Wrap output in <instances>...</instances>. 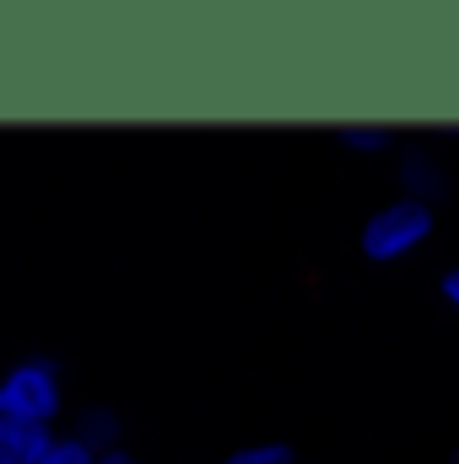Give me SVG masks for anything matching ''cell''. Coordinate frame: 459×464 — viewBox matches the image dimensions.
I'll return each mask as SVG.
<instances>
[{
	"mask_svg": "<svg viewBox=\"0 0 459 464\" xmlns=\"http://www.w3.org/2000/svg\"><path fill=\"white\" fill-rule=\"evenodd\" d=\"M433 232H438V206H422V200H411V195H395V200H384V206L362 222L356 248H362L367 265H400V259H411L416 248H427Z\"/></svg>",
	"mask_w": 459,
	"mask_h": 464,
	"instance_id": "obj_1",
	"label": "cell"
},
{
	"mask_svg": "<svg viewBox=\"0 0 459 464\" xmlns=\"http://www.w3.org/2000/svg\"><path fill=\"white\" fill-rule=\"evenodd\" d=\"M0 411L33 427H54L65 411V372L54 356H22L0 372Z\"/></svg>",
	"mask_w": 459,
	"mask_h": 464,
	"instance_id": "obj_2",
	"label": "cell"
},
{
	"mask_svg": "<svg viewBox=\"0 0 459 464\" xmlns=\"http://www.w3.org/2000/svg\"><path fill=\"white\" fill-rule=\"evenodd\" d=\"M395 179H400V195L422 200V206H438L444 189H449V173H444V157L433 146H400L395 151Z\"/></svg>",
	"mask_w": 459,
	"mask_h": 464,
	"instance_id": "obj_3",
	"label": "cell"
},
{
	"mask_svg": "<svg viewBox=\"0 0 459 464\" xmlns=\"http://www.w3.org/2000/svg\"><path fill=\"white\" fill-rule=\"evenodd\" d=\"M76 443H87L98 459L103 454H114V449H124V416H119L114 405H82L76 416H71V427H65Z\"/></svg>",
	"mask_w": 459,
	"mask_h": 464,
	"instance_id": "obj_4",
	"label": "cell"
},
{
	"mask_svg": "<svg viewBox=\"0 0 459 464\" xmlns=\"http://www.w3.org/2000/svg\"><path fill=\"white\" fill-rule=\"evenodd\" d=\"M54 438H60L54 427H33V421H16L0 411V464H38Z\"/></svg>",
	"mask_w": 459,
	"mask_h": 464,
	"instance_id": "obj_5",
	"label": "cell"
},
{
	"mask_svg": "<svg viewBox=\"0 0 459 464\" xmlns=\"http://www.w3.org/2000/svg\"><path fill=\"white\" fill-rule=\"evenodd\" d=\"M336 146L356 151V157H395L400 151V135L389 124H336Z\"/></svg>",
	"mask_w": 459,
	"mask_h": 464,
	"instance_id": "obj_6",
	"label": "cell"
},
{
	"mask_svg": "<svg viewBox=\"0 0 459 464\" xmlns=\"http://www.w3.org/2000/svg\"><path fill=\"white\" fill-rule=\"evenodd\" d=\"M217 464H298V449L287 438H259V443H243V449L222 454Z\"/></svg>",
	"mask_w": 459,
	"mask_h": 464,
	"instance_id": "obj_7",
	"label": "cell"
},
{
	"mask_svg": "<svg viewBox=\"0 0 459 464\" xmlns=\"http://www.w3.org/2000/svg\"><path fill=\"white\" fill-rule=\"evenodd\" d=\"M38 464H98V454H93L87 443H76L71 432H60V438L49 443V454H44Z\"/></svg>",
	"mask_w": 459,
	"mask_h": 464,
	"instance_id": "obj_8",
	"label": "cell"
},
{
	"mask_svg": "<svg viewBox=\"0 0 459 464\" xmlns=\"http://www.w3.org/2000/svg\"><path fill=\"white\" fill-rule=\"evenodd\" d=\"M438 297H444L449 314H459V265H449V270L438 276Z\"/></svg>",
	"mask_w": 459,
	"mask_h": 464,
	"instance_id": "obj_9",
	"label": "cell"
},
{
	"mask_svg": "<svg viewBox=\"0 0 459 464\" xmlns=\"http://www.w3.org/2000/svg\"><path fill=\"white\" fill-rule=\"evenodd\" d=\"M98 464H146V459H135L130 449H114V454H103V459H98Z\"/></svg>",
	"mask_w": 459,
	"mask_h": 464,
	"instance_id": "obj_10",
	"label": "cell"
},
{
	"mask_svg": "<svg viewBox=\"0 0 459 464\" xmlns=\"http://www.w3.org/2000/svg\"><path fill=\"white\" fill-rule=\"evenodd\" d=\"M449 464H459V443H454V454H449Z\"/></svg>",
	"mask_w": 459,
	"mask_h": 464,
	"instance_id": "obj_11",
	"label": "cell"
}]
</instances>
